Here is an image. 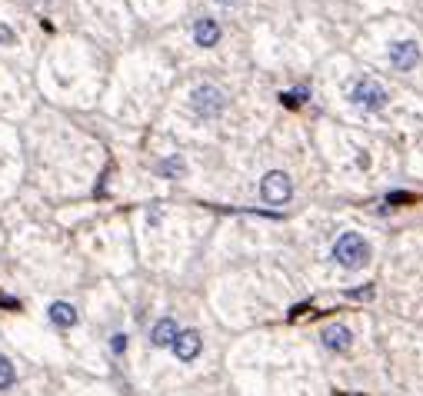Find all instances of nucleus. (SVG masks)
Returning a JSON list of instances; mask_svg holds the SVG:
<instances>
[{
	"label": "nucleus",
	"instance_id": "nucleus-1",
	"mask_svg": "<svg viewBox=\"0 0 423 396\" xmlns=\"http://www.w3.org/2000/svg\"><path fill=\"white\" fill-rule=\"evenodd\" d=\"M334 260L340 263V267L346 270H360V267H367L370 263V243L363 240L360 233H344L340 240L334 243Z\"/></svg>",
	"mask_w": 423,
	"mask_h": 396
},
{
	"label": "nucleus",
	"instance_id": "nucleus-2",
	"mask_svg": "<svg viewBox=\"0 0 423 396\" xmlns=\"http://www.w3.org/2000/svg\"><path fill=\"white\" fill-rule=\"evenodd\" d=\"M190 107L197 117H204V120H210V117L223 114V107H227V97H223V90L214 87V84H204V87H197L190 93Z\"/></svg>",
	"mask_w": 423,
	"mask_h": 396
},
{
	"label": "nucleus",
	"instance_id": "nucleus-3",
	"mask_svg": "<svg viewBox=\"0 0 423 396\" xmlns=\"http://www.w3.org/2000/svg\"><path fill=\"white\" fill-rule=\"evenodd\" d=\"M350 100L357 103V107H363V110H380V107L386 103V90L380 87L377 80L363 77L350 87Z\"/></svg>",
	"mask_w": 423,
	"mask_h": 396
},
{
	"label": "nucleus",
	"instance_id": "nucleus-4",
	"mask_svg": "<svg viewBox=\"0 0 423 396\" xmlns=\"http://www.w3.org/2000/svg\"><path fill=\"white\" fill-rule=\"evenodd\" d=\"M290 193H294V183H290V177L287 173H280V170H270L267 177L260 180V197L267 200V204L280 206L290 200Z\"/></svg>",
	"mask_w": 423,
	"mask_h": 396
},
{
	"label": "nucleus",
	"instance_id": "nucleus-5",
	"mask_svg": "<svg viewBox=\"0 0 423 396\" xmlns=\"http://www.w3.org/2000/svg\"><path fill=\"white\" fill-rule=\"evenodd\" d=\"M200 346H204V340H200V333L197 330H180L177 340H174V353H177V359L190 363V359H197Z\"/></svg>",
	"mask_w": 423,
	"mask_h": 396
},
{
	"label": "nucleus",
	"instance_id": "nucleus-6",
	"mask_svg": "<svg viewBox=\"0 0 423 396\" xmlns=\"http://www.w3.org/2000/svg\"><path fill=\"white\" fill-rule=\"evenodd\" d=\"M417 60H420V47L413 40H400L390 47V64L397 70H410V67H417Z\"/></svg>",
	"mask_w": 423,
	"mask_h": 396
},
{
	"label": "nucleus",
	"instance_id": "nucleus-7",
	"mask_svg": "<svg viewBox=\"0 0 423 396\" xmlns=\"http://www.w3.org/2000/svg\"><path fill=\"white\" fill-rule=\"evenodd\" d=\"M350 340H353V333L346 330L344 323H330V326L323 330V346H327V350L344 353V350H350Z\"/></svg>",
	"mask_w": 423,
	"mask_h": 396
},
{
	"label": "nucleus",
	"instance_id": "nucleus-8",
	"mask_svg": "<svg viewBox=\"0 0 423 396\" xmlns=\"http://www.w3.org/2000/svg\"><path fill=\"white\" fill-rule=\"evenodd\" d=\"M193 40L200 44V47H214L220 40V27L210 20V17H200L197 24H193Z\"/></svg>",
	"mask_w": 423,
	"mask_h": 396
},
{
	"label": "nucleus",
	"instance_id": "nucleus-9",
	"mask_svg": "<svg viewBox=\"0 0 423 396\" xmlns=\"http://www.w3.org/2000/svg\"><path fill=\"white\" fill-rule=\"evenodd\" d=\"M177 323L170 317H164V319H157V326H154V333H150V340H154V346H174V340H177Z\"/></svg>",
	"mask_w": 423,
	"mask_h": 396
},
{
	"label": "nucleus",
	"instance_id": "nucleus-10",
	"mask_svg": "<svg viewBox=\"0 0 423 396\" xmlns=\"http://www.w3.org/2000/svg\"><path fill=\"white\" fill-rule=\"evenodd\" d=\"M51 319L57 323V326H74L77 323V310L70 307V303H51Z\"/></svg>",
	"mask_w": 423,
	"mask_h": 396
},
{
	"label": "nucleus",
	"instance_id": "nucleus-11",
	"mask_svg": "<svg viewBox=\"0 0 423 396\" xmlns=\"http://www.w3.org/2000/svg\"><path fill=\"white\" fill-rule=\"evenodd\" d=\"M13 380H17V373H13V363L4 353H0V390H11Z\"/></svg>",
	"mask_w": 423,
	"mask_h": 396
},
{
	"label": "nucleus",
	"instance_id": "nucleus-12",
	"mask_svg": "<svg viewBox=\"0 0 423 396\" xmlns=\"http://www.w3.org/2000/svg\"><path fill=\"white\" fill-rule=\"evenodd\" d=\"M124 350H127V336H124V333H117V336H114V353H124Z\"/></svg>",
	"mask_w": 423,
	"mask_h": 396
},
{
	"label": "nucleus",
	"instance_id": "nucleus-13",
	"mask_svg": "<svg viewBox=\"0 0 423 396\" xmlns=\"http://www.w3.org/2000/svg\"><path fill=\"white\" fill-rule=\"evenodd\" d=\"M180 166H183V164H180L177 157H174V160H167V164L160 166V170H167V173H180Z\"/></svg>",
	"mask_w": 423,
	"mask_h": 396
},
{
	"label": "nucleus",
	"instance_id": "nucleus-14",
	"mask_svg": "<svg viewBox=\"0 0 423 396\" xmlns=\"http://www.w3.org/2000/svg\"><path fill=\"white\" fill-rule=\"evenodd\" d=\"M11 40H13V34L7 30V27H0V44H11Z\"/></svg>",
	"mask_w": 423,
	"mask_h": 396
},
{
	"label": "nucleus",
	"instance_id": "nucleus-15",
	"mask_svg": "<svg viewBox=\"0 0 423 396\" xmlns=\"http://www.w3.org/2000/svg\"><path fill=\"white\" fill-rule=\"evenodd\" d=\"M217 4H223V7H237V4H244V0H217Z\"/></svg>",
	"mask_w": 423,
	"mask_h": 396
}]
</instances>
